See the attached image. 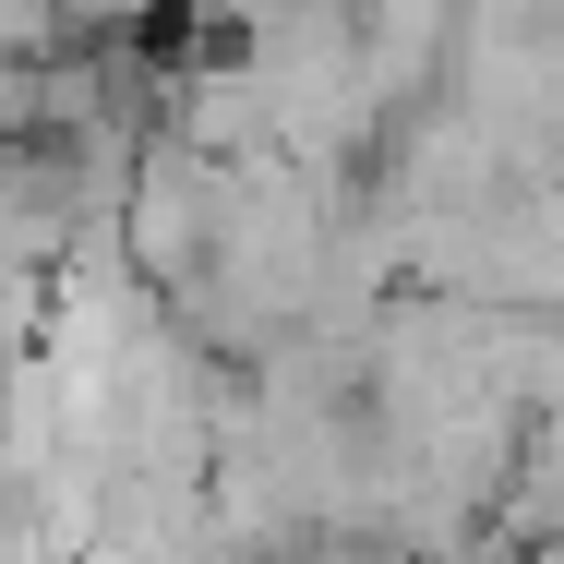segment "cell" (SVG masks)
Listing matches in <instances>:
<instances>
[{"label": "cell", "instance_id": "6da1fadb", "mask_svg": "<svg viewBox=\"0 0 564 564\" xmlns=\"http://www.w3.org/2000/svg\"><path fill=\"white\" fill-rule=\"evenodd\" d=\"M217 181L228 169H205V156H181L169 132H144V156H132V181L109 193V240L120 264L144 276V289H193L205 276V252H217Z\"/></svg>", "mask_w": 564, "mask_h": 564}]
</instances>
